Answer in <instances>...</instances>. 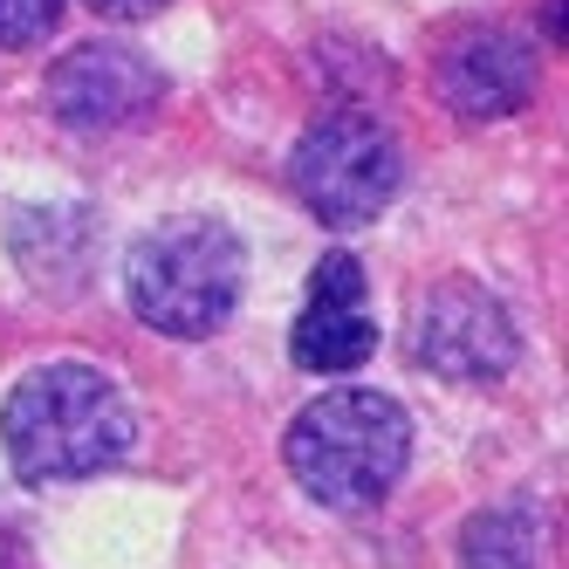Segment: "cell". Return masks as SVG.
<instances>
[{"label": "cell", "instance_id": "obj_9", "mask_svg": "<svg viewBox=\"0 0 569 569\" xmlns=\"http://www.w3.org/2000/svg\"><path fill=\"white\" fill-rule=\"evenodd\" d=\"M460 562L467 569H536L542 562V528L521 508H487L460 528Z\"/></svg>", "mask_w": 569, "mask_h": 569}, {"label": "cell", "instance_id": "obj_5", "mask_svg": "<svg viewBox=\"0 0 569 569\" xmlns=\"http://www.w3.org/2000/svg\"><path fill=\"white\" fill-rule=\"evenodd\" d=\"M412 350L439 378L487 385V378H501L515 363V322L487 289H473V281H446V289H432L419 302V316H412Z\"/></svg>", "mask_w": 569, "mask_h": 569}, {"label": "cell", "instance_id": "obj_7", "mask_svg": "<svg viewBox=\"0 0 569 569\" xmlns=\"http://www.w3.org/2000/svg\"><path fill=\"white\" fill-rule=\"evenodd\" d=\"M289 350H296L302 371H316V378H343V371H357V363L378 350V316H371V302H363L357 254H322L316 261L309 309L296 316Z\"/></svg>", "mask_w": 569, "mask_h": 569}, {"label": "cell", "instance_id": "obj_1", "mask_svg": "<svg viewBox=\"0 0 569 569\" xmlns=\"http://www.w3.org/2000/svg\"><path fill=\"white\" fill-rule=\"evenodd\" d=\"M0 446L21 480H90L124 460L131 405L97 363H42L0 405Z\"/></svg>", "mask_w": 569, "mask_h": 569}, {"label": "cell", "instance_id": "obj_10", "mask_svg": "<svg viewBox=\"0 0 569 569\" xmlns=\"http://www.w3.org/2000/svg\"><path fill=\"white\" fill-rule=\"evenodd\" d=\"M62 21V0H0V49H28Z\"/></svg>", "mask_w": 569, "mask_h": 569}, {"label": "cell", "instance_id": "obj_2", "mask_svg": "<svg viewBox=\"0 0 569 569\" xmlns=\"http://www.w3.org/2000/svg\"><path fill=\"white\" fill-rule=\"evenodd\" d=\"M405 460H412V419L385 391H330L289 426V473L322 508H378Z\"/></svg>", "mask_w": 569, "mask_h": 569}, {"label": "cell", "instance_id": "obj_3", "mask_svg": "<svg viewBox=\"0 0 569 569\" xmlns=\"http://www.w3.org/2000/svg\"><path fill=\"white\" fill-rule=\"evenodd\" d=\"M240 274H248V254L220 220H166L131 248L124 289L151 330L192 343V337H213L233 316Z\"/></svg>", "mask_w": 569, "mask_h": 569}, {"label": "cell", "instance_id": "obj_6", "mask_svg": "<svg viewBox=\"0 0 569 569\" xmlns=\"http://www.w3.org/2000/svg\"><path fill=\"white\" fill-rule=\"evenodd\" d=\"M158 97H166V76H158L138 49H124V42H83V49H69L49 69V103L76 131L138 124Z\"/></svg>", "mask_w": 569, "mask_h": 569}, {"label": "cell", "instance_id": "obj_8", "mask_svg": "<svg viewBox=\"0 0 569 569\" xmlns=\"http://www.w3.org/2000/svg\"><path fill=\"white\" fill-rule=\"evenodd\" d=\"M439 90L460 117H515L536 97V49L508 28H467L439 56Z\"/></svg>", "mask_w": 569, "mask_h": 569}, {"label": "cell", "instance_id": "obj_4", "mask_svg": "<svg viewBox=\"0 0 569 569\" xmlns=\"http://www.w3.org/2000/svg\"><path fill=\"white\" fill-rule=\"evenodd\" d=\"M398 179H405V158L391 144V131L363 110H330L296 138V158H289V186L296 199L330 220V227H363L378 220L391 199H398Z\"/></svg>", "mask_w": 569, "mask_h": 569}, {"label": "cell", "instance_id": "obj_11", "mask_svg": "<svg viewBox=\"0 0 569 569\" xmlns=\"http://www.w3.org/2000/svg\"><path fill=\"white\" fill-rule=\"evenodd\" d=\"M90 8H97L103 21H144V14L166 8V0H90Z\"/></svg>", "mask_w": 569, "mask_h": 569}]
</instances>
